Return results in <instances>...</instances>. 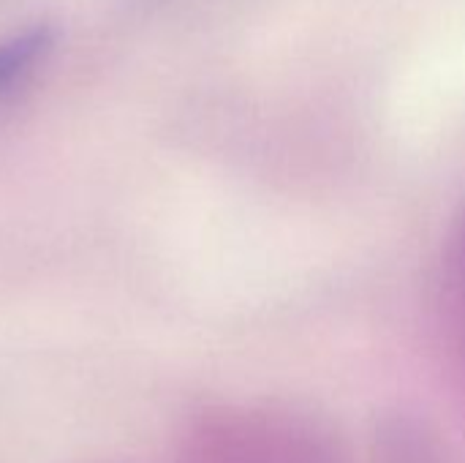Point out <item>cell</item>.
<instances>
[{"label": "cell", "mask_w": 465, "mask_h": 463, "mask_svg": "<svg viewBox=\"0 0 465 463\" xmlns=\"http://www.w3.org/2000/svg\"><path fill=\"white\" fill-rule=\"evenodd\" d=\"M49 44H52V30L44 25L30 27L22 35H14L5 44H0V93L14 87L49 49Z\"/></svg>", "instance_id": "obj_1"}]
</instances>
